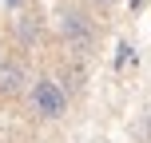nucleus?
Listing matches in <instances>:
<instances>
[{
    "label": "nucleus",
    "mask_w": 151,
    "mask_h": 143,
    "mask_svg": "<svg viewBox=\"0 0 151 143\" xmlns=\"http://www.w3.org/2000/svg\"><path fill=\"white\" fill-rule=\"evenodd\" d=\"M68 103H72V96H68V88H64V80H56V75H40V80H32V88H28V107H32L36 119H44V123L64 119V115H68Z\"/></svg>",
    "instance_id": "f257e3e1"
},
{
    "label": "nucleus",
    "mask_w": 151,
    "mask_h": 143,
    "mask_svg": "<svg viewBox=\"0 0 151 143\" xmlns=\"http://www.w3.org/2000/svg\"><path fill=\"white\" fill-rule=\"evenodd\" d=\"M60 40L72 48L76 56H88V52H96V44H99L96 20H88V16H83L80 8H64V12H60Z\"/></svg>",
    "instance_id": "f03ea898"
},
{
    "label": "nucleus",
    "mask_w": 151,
    "mask_h": 143,
    "mask_svg": "<svg viewBox=\"0 0 151 143\" xmlns=\"http://www.w3.org/2000/svg\"><path fill=\"white\" fill-rule=\"evenodd\" d=\"M24 91H28V68H24V60H16V56H0V103H12V99H20Z\"/></svg>",
    "instance_id": "7ed1b4c3"
},
{
    "label": "nucleus",
    "mask_w": 151,
    "mask_h": 143,
    "mask_svg": "<svg viewBox=\"0 0 151 143\" xmlns=\"http://www.w3.org/2000/svg\"><path fill=\"white\" fill-rule=\"evenodd\" d=\"M16 40H20L24 48L40 40V16H36V12H24L20 20H16Z\"/></svg>",
    "instance_id": "20e7f679"
},
{
    "label": "nucleus",
    "mask_w": 151,
    "mask_h": 143,
    "mask_svg": "<svg viewBox=\"0 0 151 143\" xmlns=\"http://www.w3.org/2000/svg\"><path fill=\"white\" fill-rule=\"evenodd\" d=\"M4 4H8V8H16V4H24V0H4Z\"/></svg>",
    "instance_id": "39448f33"
},
{
    "label": "nucleus",
    "mask_w": 151,
    "mask_h": 143,
    "mask_svg": "<svg viewBox=\"0 0 151 143\" xmlns=\"http://www.w3.org/2000/svg\"><path fill=\"white\" fill-rule=\"evenodd\" d=\"M91 4H111V0H91Z\"/></svg>",
    "instance_id": "423d86ee"
}]
</instances>
